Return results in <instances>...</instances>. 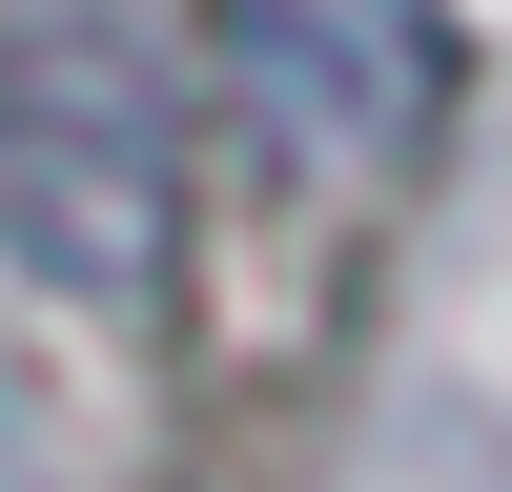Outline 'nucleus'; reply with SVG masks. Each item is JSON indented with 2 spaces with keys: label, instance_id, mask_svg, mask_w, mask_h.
<instances>
[{
  "label": "nucleus",
  "instance_id": "obj_1",
  "mask_svg": "<svg viewBox=\"0 0 512 492\" xmlns=\"http://www.w3.org/2000/svg\"><path fill=\"white\" fill-rule=\"evenodd\" d=\"M226 62H246V103H267L328 185H390V164L431 144V103H451L431 0H226Z\"/></svg>",
  "mask_w": 512,
  "mask_h": 492
}]
</instances>
